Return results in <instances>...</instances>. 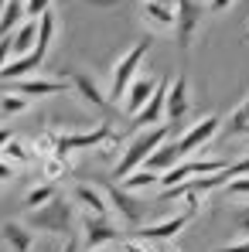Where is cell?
<instances>
[{
  "label": "cell",
  "instance_id": "2",
  "mask_svg": "<svg viewBox=\"0 0 249 252\" xmlns=\"http://www.w3.org/2000/svg\"><path fill=\"white\" fill-rule=\"evenodd\" d=\"M24 221L35 228V232H48V235H58V239H72L75 235V201L58 194L55 201H48L44 208L28 211Z\"/></svg>",
  "mask_w": 249,
  "mask_h": 252
},
{
  "label": "cell",
  "instance_id": "10",
  "mask_svg": "<svg viewBox=\"0 0 249 252\" xmlns=\"http://www.w3.org/2000/svg\"><path fill=\"white\" fill-rule=\"evenodd\" d=\"M120 239V228L113 225V218H96V215H85L82 218V246L85 252L92 249H103L109 242Z\"/></svg>",
  "mask_w": 249,
  "mask_h": 252
},
{
  "label": "cell",
  "instance_id": "8",
  "mask_svg": "<svg viewBox=\"0 0 249 252\" xmlns=\"http://www.w3.org/2000/svg\"><path fill=\"white\" fill-rule=\"evenodd\" d=\"M103 191H106L113 211H116L123 221H130V225H140V221H143V215H147V208H150L143 198H137L133 191H126L123 184H103Z\"/></svg>",
  "mask_w": 249,
  "mask_h": 252
},
{
  "label": "cell",
  "instance_id": "20",
  "mask_svg": "<svg viewBox=\"0 0 249 252\" xmlns=\"http://www.w3.org/2000/svg\"><path fill=\"white\" fill-rule=\"evenodd\" d=\"M55 198H58V184H55V181L35 184V188L24 194V211H38V208H44L48 201H55Z\"/></svg>",
  "mask_w": 249,
  "mask_h": 252
},
{
  "label": "cell",
  "instance_id": "21",
  "mask_svg": "<svg viewBox=\"0 0 249 252\" xmlns=\"http://www.w3.org/2000/svg\"><path fill=\"white\" fill-rule=\"evenodd\" d=\"M225 133H229V136H246V140H249V92H246V99L229 113Z\"/></svg>",
  "mask_w": 249,
  "mask_h": 252
},
{
  "label": "cell",
  "instance_id": "18",
  "mask_svg": "<svg viewBox=\"0 0 249 252\" xmlns=\"http://www.w3.org/2000/svg\"><path fill=\"white\" fill-rule=\"evenodd\" d=\"M35 48H38V21H24L17 28V34L10 38V51H14V58H24Z\"/></svg>",
  "mask_w": 249,
  "mask_h": 252
},
{
  "label": "cell",
  "instance_id": "36",
  "mask_svg": "<svg viewBox=\"0 0 249 252\" xmlns=\"http://www.w3.org/2000/svg\"><path fill=\"white\" fill-rule=\"evenodd\" d=\"M157 3H164V7H171V10H178V7H181V0H157Z\"/></svg>",
  "mask_w": 249,
  "mask_h": 252
},
{
  "label": "cell",
  "instance_id": "23",
  "mask_svg": "<svg viewBox=\"0 0 249 252\" xmlns=\"http://www.w3.org/2000/svg\"><path fill=\"white\" fill-rule=\"evenodd\" d=\"M0 157H3V160H10L14 167H17V164L24 167V164H31V160H35V147H28V143H21V140L14 136V140L3 147V154H0Z\"/></svg>",
  "mask_w": 249,
  "mask_h": 252
},
{
  "label": "cell",
  "instance_id": "4",
  "mask_svg": "<svg viewBox=\"0 0 249 252\" xmlns=\"http://www.w3.org/2000/svg\"><path fill=\"white\" fill-rule=\"evenodd\" d=\"M113 136H116V129L109 123H99L96 129H82V133H58V140H55V157H62V160L69 164L72 154H79V150H99V147L109 143Z\"/></svg>",
  "mask_w": 249,
  "mask_h": 252
},
{
  "label": "cell",
  "instance_id": "39",
  "mask_svg": "<svg viewBox=\"0 0 249 252\" xmlns=\"http://www.w3.org/2000/svg\"><path fill=\"white\" fill-rule=\"evenodd\" d=\"M246 41H249V28H246Z\"/></svg>",
  "mask_w": 249,
  "mask_h": 252
},
{
  "label": "cell",
  "instance_id": "17",
  "mask_svg": "<svg viewBox=\"0 0 249 252\" xmlns=\"http://www.w3.org/2000/svg\"><path fill=\"white\" fill-rule=\"evenodd\" d=\"M140 17H143V24L154 28V31H174V28H178V10H171V7L157 3V0H143Z\"/></svg>",
  "mask_w": 249,
  "mask_h": 252
},
{
  "label": "cell",
  "instance_id": "19",
  "mask_svg": "<svg viewBox=\"0 0 249 252\" xmlns=\"http://www.w3.org/2000/svg\"><path fill=\"white\" fill-rule=\"evenodd\" d=\"M178 164H181V150H178V143H174V140H167L164 147H161V150H157V154H154V157H150V160L143 164V167L164 177L167 170H171V167H178Z\"/></svg>",
  "mask_w": 249,
  "mask_h": 252
},
{
  "label": "cell",
  "instance_id": "35",
  "mask_svg": "<svg viewBox=\"0 0 249 252\" xmlns=\"http://www.w3.org/2000/svg\"><path fill=\"white\" fill-rule=\"evenodd\" d=\"M62 252H79V235H72V239H65V249Z\"/></svg>",
  "mask_w": 249,
  "mask_h": 252
},
{
  "label": "cell",
  "instance_id": "33",
  "mask_svg": "<svg viewBox=\"0 0 249 252\" xmlns=\"http://www.w3.org/2000/svg\"><path fill=\"white\" fill-rule=\"evenodd\" d=\"M232 3H236V0H208V10H212V14H222V10H229Z\"/></svg>",
  "mask_w": 249,
  "mask_h": 252
},
{
  "label": "cell",
  "instance_id": "30",
  "mask_svg": "<svg viewBox=\"0 0 249 252\" xmlns=\"http://www.w3.org/2000/svg\"><path fill=\"white\" fill-rule=\"evenodd\" d=\"M14 177H17V167H14L10 160H3V157H0V184H10Z\"/></svg>",
  "mask_w": 249,
  "mask_h": 252
},
{
  "label": "cell",
  "instance_id": "7",
  "mask_svg": "<svg viewBox=\"0 0 249 252\" xmlns=\"http://www.w3.org/2000/svg\"><path fill=\"white\" fill-rule=\"evenodd\" d=\"M222 116H215V113H208V116H202L198 123H191L174 143H178V150H181V157H188V154H195V150H202L205 143H212L215 136H218V129H222Z\"/></svg>",
  "mask_w": 249,
  "mask_h": 252
},
{
  "label": "cell",
  "instance_id": "15",
  "mask_svg": "<svg viewBox=\"0 0 249 252\" xmlns=\"http://www.w3.org/2000/svg\"><path fill=\"white\" fill-rule=\"evenodd\" d=\"M69 82L65 79H21V82H10V92H17V95H28V99H44V95H58V92H65Z\"/></svg>",
  "mask_w": 249,
  "mask_h": 252
},
{
  "label": "cell",
  "instance_id": "11",
  "mask_svg": "<svg viewBox=\"0 0 249 252\" xmlns=\"http://www.w3.org/2000/svg\"><path fill=\"white\" fill-rule=\"evenodd\" d=\"M157 85H161V79L157 75H150V72H140L133 82H130V89H126V99H123V113L133 120L147 102H150V95L157 92Z\"/></svg>",
  "mask_w": 249,
  "mask_h": 252
},
{
  "label": "cell",
  "instance_id": "29",
  "mask_svg": "<svg viewBox=\"0 0 249 252\" xmlns=\"http://www.w3.org/2000/svg\"><path fill=\"white\" fill-rule=\"evenodd\" d=\"M51 3H55V0H28L24 7H28V14H31V17H38V21H41L44 14L51 10Z\"/></svg>",
  "mask_w": 249,
  "mask_h": 252
},
{
  "label": "cell",
  "instance_id": "22",
  "mask_svg": "<svg viewBox=\"0 0 249 252\" xmlns=\"http://www.w3.org/2000/svg\"><path fill=\"white\" fill-rule=\"evenodd\" d=\"M24 3H28V0H10V3H7V10H3V17H0V38H10V31L24 24V14H28Z\"/></svg>",
  "mask_w": 249,
  "mask_h": 252
},
{
  "label": "cell",
  "instance_id": "9",
  "mask_svg": "<svg viewBox=\"0 0 249 252\" xmlns=\"http://www.w3.org/2000/svg\"><path fill=\"white\" fill-rule=\"evenodd\" d=\"M202 17H205V10H202V3L198 0H181V7H178V48L181 51H191V44H195V34L202 31Z\"/></svg>",
  "mask_w": 249,
  "mask_h": 252
},
{
  "label": "cell",
  "instance_id": "16",
  "mask_svg": "<svg viewBox=\"0 0 249 252\" xmlns=\"http://www.w3.org/2000/svg\"><path fill=\"white\" fill-rule=\"evenodd\" d=\"M0 239L10 246V252H31L35 249V228L28 221H3Z\"/></svg>",
  "mask_w": 249,
  "mask_h": 252
},
{
  "label": "cell",
  "instance_id": "37",
  "mask_svg": "<svg viewBox=\"0 0 249 252\" xmlns=\"http://www.w3.org/2000/svg\"><path fill=\"white\" fill-rule=\"evenodd\" d=\"M154 252H178V249H171L167 242H157V246H154Z\"/></svg>",
  "mask_w": 249,
  "mask_h": 252
},
{
  "label": "cell",
  "instance_id": "12",
  "mask_svg": "<svg viewBox=\"0 0 249 252\" xmlns=\"http://www.w3.org/2000/svg\"><path fill=\"white\" fill-rule=\"evenodd\" d=\"M195 215H188V211H178V215H171L164 221H154V225H143L140 232H137V239L140 242H150V246H157V242H167V239H174L188 221H191Z\"/></svg>",
  "mask_w": 249,
  "mask_h": 252
},
{
  "label": "cell",
  "instance_id": "14",
  "mask_svg": "<svg viewBox=\"0 0 249 252\" xmlns=\"http://www.w3.org/2000/svg\"><path fill=\"white\" fill-rule=\"evenodd\" d=\"M188 113H191V82L181 72L167 89V123H181Z\"/></svg>",
  "mask_w": 249,
  "mask_h": 252
},
{
  "label": "cell",
  "instance_id": "28",
  "mask_svg": "<svg viewBox=\"0 0 249 252\" xmlns=\"http://www.w3.org/2000/svg\"><path fill=\"white\" fill-rule=\"evenodd\" d=\"M225 194H229V198H249V174L232 177V181L225 184Z\"/></svg>",
  "mask_w": 249,
  "mask_h": 252
},
{
  "label": "cell",
  "instance_id": "31",
  "mask_svg": "<svg viewBox=\"0 0 249 252\" xmlns=\"http://www.w3.org/2000/svg\"><path fill=\"white\" fill-rule=\"evenodd\" d=\"M123 252H154L150 242H140V239H126L123 242Z\"/></svg>",
  "mask_w": 249,
  "mask_h": 252
},
{
  "label": "cell",
  "instance_id": "34",
  "mask_svg": "<svg viewBox=\"0 0 249 252\" xmlns=\"http://www.w3.org/2000/svg\"><path fill=\"white\" fill-rule=\"evenodd\" d=\"M14 140V133H10V126H0V154H3V147Z\"/></svg>",
  "mask_w": 249,
  "mask_h": 252
},
{
  "label": "cell",
  "instance_id": "13",
  "mask_svg": "<svg viewBox=\"0 0 249 252\" xmlns=\"http://www.w3.org/2000/svg\"><path fill=\"white\" fill-rule=\"evenodd\" d=\"M72 201H79L85 208V215H96V218H109L113 215V205H109L106 191L96 188V184H85V181H79L72 188Z\"/></svg>",
  "mask_w": 249,
  "mask_h": 252
},
{
  "label": "cell",
  "instance_id": "26",
  "mask_svg": "<svg viewBox=\"0 0 249 252\" xmlns=\"http://www.w3.org/2000/svg\"><path fill=\"white\" fill-rule=\"evenodd\" d=\"M229 221H232V228L239 232V239H249V201L246 205H236L232 215H229Z\"/></svg>",
  "mask_w": 249,
  "mask_h": 252
},
{
  "label": "cell",
  "instance_id": "1",
  "mask_svg": "<svg viewBox=\"0 0 249 252\" xmlns=\"http://www.w3.org/2000/svg\"><path fill=\"white\" fill-rule=\"evenodd\" d=\"M167 140H171V126H167V123L150 126V129H137V136L126 140L123 154H120V160H116V167H113V177H120V184H123L126 177L137 174V170L143 167L161 147H164Z\"/></svg>",
  "mask_w": 249,
  "mask_h": 252
},
{
  "label": "cell",
  "instance_id": "3",
  "mask_svg": "<svg viewBox=\"0 0 249 252\" xmlns=\"http://www.w3.org/2000/svg\"><path fill=\"white\" fill-rule=\"evenodd\" d=\"M150 44H154L150 38H140L133 48H126L123 55L116 58V65H113V79H109V102H113V106H120V109H123L126 89H130V82L140 75V62L147 58Z\"/></svg>",
  "mask_w": 249,
  "mask_h": 252
},
{
  "label": "cell",
  "instance_id": "27",
  "mask_svg": "<svg viewBox=\"0 0 249 252\" xmlns=\"http://www.w3.org/2000/svg\"><path fill=\"white\" fill-rule=\"evenodd\" d=\"M41 170H44V177H51V181H55V177H62V174L69 170V164H65L62 157H55V154H51V157H41Z\"/></svg>",
  "mask_w": 249,
  "mask_h": 252
},
{
  "label": "cell",
  "instance_id": "38",
  "mask_svg": "<svg viewBox=\"0 0 249 252\" xmlns=\"http://www.w3.org/2000/svg\"><path fill=\"white\" fill-rule=\"evenodd\" d=\"M92 252H109V249H92Z\"/></svg>",
  "mask_w": 249,
  "mask_h": 252
},
{
  "label": "cell",
  "instance_id": "32",
  "mask_svg": "<svg viewBox=\"0 0 249 252\" xmlns=\"http://www.w3.org/2000/svg\"><path fill=\"white\" fill-rule=\"evenodd\" d=\"M218 252H249V239H236V242H225V246H218Z\"/></svg>",
  "mask_w": 249,
  "mask_h": 252
},
{
  "label": "cell",
  "instance_id": "25",
  "mask_svg": "<svg viewBox=\"0 0 249 252\" xmlns=\"http://www.w3.org/2000/svg\"><path fill=\"white\" fill-rule=\"evenodd\" d=\"M150 184H161V174H154V170H147V167H140L137 174H130L123 181L126 191H143V188H150Z\"/></svg>",
  "mask_w": 249,
  "mask_h": 252
},
{
  "label": "cell",
  "instance_id": "5",
  "mask_svg": "<svg viewBox=\"0 0 249 252\" xmlns=\"http://www.w3.org/2000/svg\"><path fill=\"white\" fill-rule=\"evenodd\" d=\"M229 167V160H222V157H195V160H181L178 167H171L161 177V188H178V184H188V181H198V177H212V174H218V170Z\"/></svg>",
  "mask_w": 249,
  "mask_h": 252
},
{
  "label": "cell",
  "instance_id": "24",
  "mask_svg": "<svg viewBox=\"0 0 249 252\" xmlns=\"http://www.w3.org/2000/svg\"><path fill=\"white\" fill-rule=\"evenodd\" d=\"M28 109H31V99H28V95H17V92H10V89L0 95V113H3V116H21V113H28Z\"/></svg>",
  "mask_w": 249,
  "mask_h": 252
},
{
  "label": "cell",
  "instance_id": "6",
  "mask_svg": "<svg viewBox=\"0 0 249 252\" xmlns=\"http://www.w3.org/2000/svg\"><path fill=\"white\" fill-rule=\"evenodd\" d=\"M58 79H65L69 89H72L82 102H89L92 109H99V113H113V109H116V106L109 102V92H103L99 82H96L92 75H85L82 68H62V75H58Z\"/></svg>",
  "mask_w": 249,
  "mask_h": 252
}]
</instances>
